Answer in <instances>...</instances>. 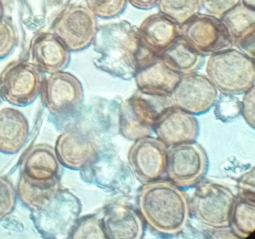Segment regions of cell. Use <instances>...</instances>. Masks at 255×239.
<instances>
[{
	"instance_id": "1",
	"label": "cell",
	"mask_w": 255,
	"mask_h": 239,
	"mask_svg": "<svg viewBox=\"0 0 255 239\" xmlns=\"http://www.w3.org/2000/svg\"><path fill=\"white\" fill-rule=\"evenodd\" d=\"M206 71L221 93L241 95L255 85V59L235 49L211 55Z\"/></svg>"
},
{
	"instance_id": "2",
	"label": "cell",
	"mask_w": 255,
	"mask_h": 239,
	"mask_svg": "<svg viewBox=\"0 0 255 239\" xmlns=\"http://www.w3.org/2000/svg\"><path fill=\"white\" fill-rule=\"evenodd\" d=\"M147 187L141 200V208L147 220L158 230L176 232L183 225L187 215L182 194L165 183Z\"/></svg>"
},
{
	"instance_id": "3",
	"label": "cell",
	"mask_w": 255,
	"mask_h": 239,
	"mask_svg": "<svg viewBox=\"0 0 255 239\" xmlns=\"http://www.w3.org/2000/svg\"><path fill=\"white\" fill-rule=\"evenodd\" d=\"M44 79L43 73L31 62L11 61L0 75V95L11 105L28 106L40 94Z\"/></svg>"
},
{
	"instance_id": "4",
	"label": "cell",
	"mask_w": 255,
	"mask_h": 239,
	"mask_svg": "<svg viewBox=\"0 0 255 239\" xmlns=\"http://www.w3.org/2000/svg\"><path fill=\"white\" fill-rule=\"evenodd\" d=\"M174 105L170 95L150 94L138 90L122 108L121 126L131 133H148L161 115Z\"/></svg>"
},
{
	"instance_id": "5",
	"label": "cell",
	"mask_w": 255,
	"mask_h": 239,
	"mask_svg": "<svg viewBox=\"0 0 255 239\" xmlns=\"http://www.w3.org/2000/svg\"><path fill=\"white\" fill-rule=\"evenodd\" d=\"M53 30L69 51L82 50L91 45L96 36L95 15L84 6H69L55 19Z\"/></svg>"
},
{
	"instance_id": "6",
	"label": "cell",
	"mask_w": 255,
	"mask_h": 239,
	"mask_svg": "<svg viewBox=\"0 0 255 239\" xmlns=\"http://www.w3.org/2000/svg\"><path fill=\"white\" fill-rule=\"evenodd\" d=\"M40 95L45 107L56 116L73 112L80 106L84 98L80 81L72 74L63 71L45 78Z\"/></svg>"
},
{
	"instance_id": "7",
	"label": "cell",
	"mask_w": 255,
	"mask_h": 239,
	"mask_svg": "<svg viewBox=\"0 0 255 239\" xmlns=\"http://www.w3.org/2000/svg\"><path fill=\"white\" fill-rule=\"evenodd\" d=\"M218 91L204 74H182L171 94L174 105L194 115L208 112L214 105Z\"/></svg>"
},
{
	"instance_id": "8",
	"label": "cell",
	"mask_w": 255,
	"mask_h": 239,
	"mask_svg": "<svg viewBox=\"0 0 255 239\" xmlns=\"http://www.w3.org/2000/svg\"><path fill=\"white\" fill-rule=\"evenodd\" d=\"M167 166L171 178L181 185H191L203 175L206 160L202 147L194 142L173 145Z\"/></svg>"
},
{
	"instance_id": "9",
	"label": "cell",
	"mask_w": 255,
	"mask_h": 239,
	"mask_svg": "<svg viewBox=\"0 0 255 239\" xmlns=\"http://www.w3.org/2000/svg\"><path fill=\"white\" fill-rule=\"evenodd\" d=\"M153 129L164 144L175 145L194 142L199 124L194 115L174 105L161 115Z\"/></svg>"
},
{
	"instance_id": "10",
	"label": "cell",
	"mask_w": 255,
	"mask_h": 239,
	"mask_svg": "<svg viewBox=\"0 0 255 239\" xmlns=\"http://www.w3.org/2000/svg\"><path fill=\"white\" fill-rule=\"evenodd\" d=\"M31 62L42 73L62 71L69 63L70 51L54 33L40 32L29 45Z\"/></svg>"
},
{
	"instance_id": "11",
	"label": "cell",
	"mask_w": 255,
	"mask_h": 239,
	"mask_svg": "<svg viewBox=\"0 0 255 239\" xmlns=\"http://www.w3.org/2000/svg\"><path fill=\"white\" fill-rule=\"evenodd\" d=\"M131 164L137 175L144 180L159 177L166 165L165 144L159 139L140 138L130 151Z\"/></svg>"
},
{
	"instance_id": "12",
	"label": "cell",
	"mask_w": 255,
	"mask_h": 239,
	"mask_svg": "<svg viewBox=\"0 0 255 239\" xmlns=\"http://www.w3.org/2000/svg\"><path fill=\"white\" fill-rule=\"evenodd\" d=\"M182 74L166 65L159 59L138 69L134 74L138 90L157 95H171Z\"/></svg>"
},
{
	"instance_id": "13",
	"label": "cell",
	"mask_w": 255,
	"mask_h": 239,
	"mask_svg": "<svg viewBox=\"0 0 255 239\" xmlns=\"http://www.w3.org/2000/svg\"><path fill=\"white\" fill-rule=\"evenodd\" d=\"M198 194L199 214L203 220L214 226L228 224L233 198L227 189L218 185L204 187Z\"/></svg>"
},
{
	"instance_id": "14",
	"label": "cell",
	"mask_w": 255,
	"mask_h": 239,
	"mask_svg": "<svg viewBox=\"0 0 255 239\" xmlns=\"http://www.w3.org/2000/svg\"><path fill=\"white\" fill-rule=\"evenodd\" d=\"M28 134V122L22 112L10 107L0 110V152H18L26 142Z\"/></svg>"
},
{
	"instance_id": "15",
	"label": "cell",
	"mask_w": 255,
	"mask_h": 239,
	"mask_svg": "<svg viewBox=\"0 0 255 239\" xmlns=\"http://www.w3.org/2000/svg\"><path fill=\"white\" fill-rule=\"evenodd\" d=\"M159 58L168 67L182 74L196 72L205 61L204 56L181 36L162 50Z\"/></svg>"
},
{
	"instance_id": "16",
	"label": "cell",
	"mask_w": 255,
	"mask_h": 239,
	"mask_svg": "<svg viewBox=\"0 0 255 239\" xmlns=\"http://www.w3.org/2000/svg\"><path fill=\"white\" fill-rule=\"evenodd\" d=\"M22 165V173L32 179H56L58 164L54 151L49 146L37 144L32 146L26 152Z\"/></svg>"
},
{
	"instance_id": "17",
	"label": "cell",
	"mask_w": 255,
	"mask_h": 239,
	"mask_svg": "<svg viewBox=\"0 0 255 239\" xmlns=\"http://www.w3.org/2000/svg\"><path fill=\"white\" fill-rule=\"evenodd\" d=\"M57 153L67 164L79 167L88 160L93 148L90 142L76 133H66L58 138L56 146Z\"/></svg>"
},
{
	"instance_id": "18",
	"label": "cell",
	"mask_w": 255,
	"mask_h": 239,
	"mask_svg": "<svg viewBox=\"0 0 255 239\" xmlns=\"http://www.w3.org/2000/svg\"><path fill=\"white\" fill-rule=\"evenodd\" d=\"M56 179L38 180L21 173L18 184V190L21 201L32 209L43 208L52 195Z\"/></svg>"
},
{
	"instance_id": "19",
	"label": "cell",
	"mask_w": 255,
	"mask_h": 239,
	"mask_svg": "<svg viewBox=\"0 0 255 239\" xmlns=\"http://www.w3.org/2000/svg\"><path fill=\"white\" fill-rule=\"evenodd\" d=\"M216 118L227 122L241 114L242 102L235 95L221 93L214 105Z\"/></svg>"
},
{
	"instance_id": "20",
	"label": "cell",
	"mask_w": 255,
	"mask_h": 239,
	"mask_svg": "<svg viewBox=\"0 0 255 239\" xmlns=\"http://www.w3.org/2000/svg\"><path fill=\"white\" fill-rule=\"evenodd\" d=\"M88 9L103 18H111L122 13L127 5V0H86Z\"/></svg>"
},
{
	"instance_id": "21",
	"label": "cell",
	"mask_w": 255,
	"mask_h": 239,
	"mask_svg": "<svg viewBox=\"0 0 255 239\" xmlns=\"http://www.w3.org/2000/svg\"><path fill=\"white\" fill-rule=\"evenodd\" d=\"M17 43V36L10 19H0V59L8 56Z\"/></svg>"
},
{
	"instance_id": "22",
	"label": "cell",
	"mask_w": 255,
	"mask_h": 239,
	"mask_svg": "<svg viewBox=\"0 0 255 239\" xmlns=\"http://www.w3.org/2000/svg\"><path fill=\"white\" fill-rule=\"evenodd\" d=\"M16 204V192L6 178L0 176V221L9 215Z\"/></svg>"
},
{
	"instance_id": "23",
	"label": "cell",
	"mask_w": 255,
	"mask_h": 239,
	"mask_svg": "<svg viewBox=\"0 0 255 239\" xmlns=\"http://www.w3.org/2000/svg\"><path fill=\"white\" fill-rule=\"evenodd\" d=\"M242 102L241 114L246 122L255 128V85L244 93Z\"/></svg>"
},
{
	"instance_id": "24",
	"label": "cell",
	"mask_w": 255,
	"mask_h": 239,
	"mask_svg": "<svg viewBox=\"0 0 255 239\" xmlns=\"http://www.w3.org/2000/svg\"><path fill=\"white\" fill-rule=\"evenodd\" d=\"M133 6L140 9H146L151 7L155 0H128Z\"/></svg>"
},
{
	"instance_id": "25",
	"label": "cell",
	"mask_w": 255,
	"mask_h": 239,
	"mask_svg": "<svg viewBox=\"0 0 255 239\" xmlns=\"http://www.w3.org/2000/svg\"><path fill=\"white\" fill-rule=\"evenodd\" d=\"M4 8L2 3L0 0V19L3 17Z\"/></svg>"
},
{
	"instance_id": "26",
	"label": "cell",
	"mask_w": 255,
	"mask_h": 239,
	"mask_svg": "<svg viewBox=\"0 0 255 239\" xmlns=\"http://www.w3.org/2000/svg\"><path fill=\"white\" fill-rule=\"evenodd\" d=\"M132 54V53H131ZM131 54L130 55V57H131Z\"/></svg>"
}]
</instances>
